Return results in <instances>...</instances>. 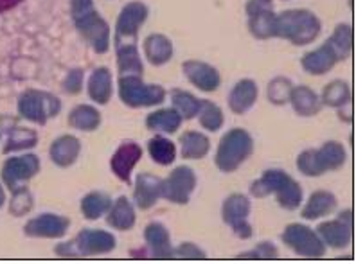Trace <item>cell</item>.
<instances>
[{"label": "cell", "instance_id": "1", "mask_svg": "<svg viewBox=\"0 0 356 264\" xmlns=\"http://www.w3.org/2000/svg\"><path fill=\"white\" fill-rule=\"evenodd\" d=\"M148 6L134 0L121 9L115 24V54H118L119 78L122 76H140L144 74V63L139 54V31L148 20Z\"/></svg>", "mask_w": 356, "mask_h": 264}, {"label": "cell", "instance_id": "2", "mask_svg": "<svg viewBox=\"0 0 356 264\" xmlns=\"http://www.w3.org/2000/svg\"><path fill=\"white\" fill-rule=\"evenodd\" d=\"M70 17L81 38L96 54L110 49V26L99 15L92 0H70Z\"/></svg>", "mask_w": 356, "mask_h": 264}, {"label": "cell", "instance_id": "3", "mask_svg": "<svg viewBox=\"0 0 356 264\" xmlns=\"http://www.w3.org/2000/svg\"><path fill=\"white\" fill-rule=\"evenodd\" d=\"M321 31V18L309 9H286L275 17V38L288 40L297 47L315 42Z\"/></svg>", "mask_w": 356, "mask_h": 264}, {"label": "cell", "instance_id": "4", "mask_svg": "<svg viewBox=\"0 0 356 264\" xmlns=\"http://www.w3.org/2000/svg\"><path fill=\"white\" fill-rule=\"evenodd\" d=\"M274 192L277 195V204L286 211H296L302 204V187L282 169H268L250 185L254 198H266Z\"/></svg>", "mask_w": 356, "mask_h": 264}, {"label": "cell", "instance_id": "5", "mask_svg": "<svg viewBox=\"0 0 356 264\" xmlns=\"http://www.w3.org/2000/svg\"><path fill=\"white\" fill-rule=\"evenodd\" d=\"M254 153V139L243 128H232L220 140L214 164L222 173H234Z\"/></svg>", "mask_w": 356, "mask_h": 264}, {"label": "cell", "instance_id": "6", "mask_svg": "<svg viewBox=\"0 0 356 264\" xmlns=\"http://www.w3.org/2000/svg\"><path fill=\"white\" fill-rule=\"evenodd\" d=\"M348 160L346 147L339 140H330L318 149H306L297 156V169L306 176H322L327 171H337Z\"/></svg>", "mask_w": 356, "mask_h": 264}, {"label": "cell", "instance_id": "7", "mask_svg": "<svg viewBox=\"0 0 356 264\" xmlns=\"http://www.w3.org/2000/svg\"><path fill=\"white\" fill-rule=\"evenodd\" d=\"M18 115L38 126H45L61 112V101L54 94L38 88L22 92L17 103Z\"/></svg>", "mask_w": 356, "mask_h": 264}, {"label": "cell", "instance_id": "8", "mask_svg": "<svg viewBox=\"0 0 356 264\" xmlns=\"http://www.w3.org/2000/svg\"><path fill=\"white\" fill-rule=\"evenodd\" d=\"M118 241L110 232L96 229H85L72 241L61 242L54 248V254L60 257H85L108 254L115 248Z\"/></svg>", "mask_w": 356, "mask_h": 264}, {"label": "cell", "instance_id": "9", "mask_svg": "<svg viewBox=\"0 0 356 264\" xmlns=\"http://www.w3.org/2000/svg\"><path fill=\"white\" fill-rule=\"evenodd\" d=\"M119 97L130 108H148L164 103L165 90L161 85L144 83L140 76L119 78Z\"/></svg>", "mask_w": 356, "mask_h": 264}, {"label": "cell", "instance_id": "10", "mask_svg": "<svg viewBox=\"0 0 356 264\" xmlns=\"http://www.w3.org/2000/svg\"><path fill=\"white\" fill-rule=\"evenodd\" d=\"M282 242L296 251L297 256L308 257V259H318L326 256V245L318 238L313 229L300 223H291L284 229L281 236Z\"/></svg>", "mask_w": 356, "mask_h": 264}, {"label": "cell", "instance_id": "11", "mask_svg": "<svg viewBox=\"0 0 356 264\" xmlns=\"http://www.w3.org/2000/svg\"><path fill=\"white\" fill-rule=\"evenodd\" d=\"M248 17V31L257 40L275 38L274 0H248L245 6Z\"/></svg>", "mask_w": 356, "mask_h": 264}, {"label": "cell", "instance_id": "12", "mask_svg": "<svg viewBox=\"0 0 356 264\" xmlns=\"http://www.w3.org/2000/svg\"><path fill=\"white\" fill-rule=\"evenodd\" d=\"M38 173L40 158L33 153H27V155L20 156H9L4 165H2L0 176H2L4 185L13 192L17 187H20L31 178H35Z\"/></svg>", "mask_w": 356, "mask_h": 264}, {"label": "cell", "instance_id": "13", "mask_svg": "<svg viewBox=\"0 0 356 264\" xmlns=\"http://www.w3.org/2000/svg\"><path fill=\"white\" fill-rule=\"evenodd\" d=\"M196 187V174L187 165H178L170 176L162 180V198L177 205H186Z\"/></svg>", "mask_w": 356, "mask_h": 264}, {"label": "cell", "instance_id": "14", "mask_svg": "<svg viewBox=\"0 0 356 264\" xmlns=\"http://www.w3.org/2000/svg\"><path fill=\"white\" fill-rule=\"evenodd\" d=\"M248 214H250V199L245 195H232L223 201V221L241 239H250L254 234L252 226L248 223Z\"/></svg>", "mask_w": 356, "mask_h": 264}, {"label": "cell", "instance_id": "15", "mask_svg": "<svg viewBox=\"0 0 356 264\" xmlns=\"http://www.w3.org/2000/svg\"><path fill=\"white\" fill-rule=\"evenodd\" d=\"M324 245L331 248H346L353 239V211H342L333 221H324L315 230Z\"/></svg>", "mask_w": 356, "mask_h": 264}, {"label": "cell", "instance_id": "16", "mask_svg": "<svg viewBox=\"0 0 356 264\" xmlns=\"http://www.w3.org/2000/svg\"><path fill=\"white\" fill-rule=\"evenodd\" d=\"M0 133H8V140L2 149L4 155L33 149L38 144V133L35 130L18 126L17 119L9 117V115L0 117Z\"/></svg>", "mask_w": 356, "mask_h": 264}, {"label": "cell", "instance_id": "17", "mask_svg": "<svg viewBox=\"0 0 356 264\" xmlns=\"http://www.w3.org/2000/svg\"><path fill=\"white\" fill-rule=\"evenodd\" d=\"M70 226V220L65 216H58V214H40L33 217L24 225V234L27 238H45V239H56L63 238Z\"/></svg>", "mask_w": 356, "mask_h": 264}, {"label": "cell", "instance_id": "18", "mask_svg": "<svg viewBox=\"0 0 356 264\" xmlns=\"http://www.w3.org/2000/svg\"><path fill=\"white\" fill-rule=\"evenodd\" d=\"M184 76L202 92H214L222 85V76L216 67L200 60H187L182 63Z\"/></svg>", "mask_w": 356, "mask_h": 264}, {"label": "cell", "instance_id": "19", "mask_svg": "<svg viewBox=\"0 0 356 264\" xmlns=\"http://www.w3.org/2000/svg\"><path fill=\"white\" fill-rule=\"evenodd\" d=\"M339 61V54H337L333 44H331L330 38H327L318 49L306 52L305 56H302V60H300V65H302V69H305L306 72L312 74V76H324V74H327L330 70H333Z\"/></svg>", "mask_w": 356, "mask_h": 264}, {"label": "cell", "instance_id": "20", "mask_svg": "<svg viewBox=\"0 0 356 264\" xmlns=\"http://www.w3.org/2000/svg\"><path fill=\"white\" fill-rule=\"evenodd\" d=\"M143 156V147L137 142H122L118 147V151L112 155L110 169L112 173L124 183H130V176L134 167Z\"/></svg>", "mask_w": 356, "mask_h": 264}, {"label": "cell", "instance_id": "21", "mask_svg": "<svg viewBox=\"0 0 356 264\" xmlns=\"http://www.w3.org/2000/svg\"><path fill=\"white\" fill-rule=\"evenodd\" d=\"M162 198V180L152 173L137 174L135 180L134 199L137 207L148 211L156 204V199Z\"/></svg>", "mask_w": 356, "mask_h": 264}, {"label": "cell", "instance_id": "22", "mask_svg": "<svg viewBox=\"0 0 356 264\" xmlns=\"http://www.w3.org/2000/svg\"><path fill=\"white\" fill-rule=\"evenodd\" d=\"M79 153H81V142L74 135H61L52 140L51 149H49L52 164L58 167H70L78 160Z\"/></svg>", "mask_w": 356, "mask_h": 264}, {"label": "cell", "instance_id": "23", "mask_svg": "<svg viewBox=\"0 0 356 264\" xmlns=\"http://www.w3.org/2000/svg\"><path fill=\"white\" fill-rule=\"evenodd\" d=\"M259 88H257L254 79H241L234 85V88L229 94V108L236 115H243L256 104Z\"/></svg>", "mask_w": 356, "mask_h": 264}, {"label": "cell", "instance_id": "24", "mask_svg": "<svg viewBox=\"0 0 356 264\" xmlns=\"http://www.w3.org/2000/svg\"><path fill=\"white\" fill-rule=\"evenodd\" d=\"M144 239L148 242L149 256L155 257V259H173L175 257L170 232L162 223H149L144 230Z\"/></svg>", "mask_w": 356, "mask_h": 264}, {"label": "cell", "instance_id": "25", "mask_svg": "<svg viewBox=\"0 0 356 264\" xmlns=\"http://www.w3.org/2000/svg\"><path fill=\"white\" fill-rule=\"evenodd\" d=\"M87 92L94 103L108 104L113 96V76L108 67H97L87 81Z\"/></svg>", "mask_w": 356, "mask_h": 264}, {"label": "cell", "instance_id": "26", "mask_svg": "<svg viewBox=\"0 0 356 264\" xmlns=\"http://www.w3.org/2000/svg\"><path fill=\"white\" fill-rule=\"evenodd\" d=\"M288 103L291 104V108L296 110V113L300 115V117H315L322 110L321 96H317V92H313L306 85L291 88Z\"/></svg>", "mask_w": 356, "mask_h": 264}, {"label": "cell", "instance_id": "27", "mask_svg": "<svg viewBox=\"0 0 356 264\" xmlns=\"http://www.w3.org/2000/svg\"><path fill=\"white\" fill-rule=\"evenodd\" d=\"M175 47L171 40L164 35L153 33L144 40V56L153 67H162L173 58Z\"/></svg>", "mask_w": 356, "mask_h": 264}, {"label": "cell", "instance_id": "28", "mask_svg": "<svg viewBox=\"0 0 356 264\" xmlns=\"http://www.w3.org/2000/svg\"><path fill=\"white\" fill-rule=\"evenodd\" d=\"M182 121V115L175 108H161L146 117V128L149 131H156L159 135H170L180 130Z\"/></svg>", "mask_w": 356, "mask_h": 264}, {"label": "cell", "instance_id": "29", "mask_svg": "<svg viewBox=\"0 0 356 264\" xmlns=\"http://www.w3.org/2000/svg\"><path fill=\"white\" fill-rule=\"evenodd\" d=\"M101 112L92 104H78L70 110L67 124L78 131H96L101 126Z\"/></svg>", "mask_w": 356, "mask_h": 264}, {"label": "cell", "instance_id": "30", "mask_svg": "<svg viewBox=\"0 0 356 264\" xmlns=\"http://www.w3.org/2000/svg\"><path fill=\"white\" fill-rule=\"evenodd\" d=\"M180 146H182V156L186 160H198L204 158L211 149V140L207 135L200 131H184L180 135Z\"/></svg>", "mask_w": 356, "mask_h": 264}, {"label": "cell", "instance_id": "31", "mask_svg": "<svg viewBox=\"0 0 356 264\" xmlns=\"http://www.w3.org/2000/svg\"><path fill=\"white\" fill-rule=\"evenodd\" d=\"M106 223L115 230L134 229L135 208L127 196H121L115 204H112V207L108 211V216H106Z\"/></svg>", "mask_w": 356, "mask_h": 264}, {"label": "cell", "instance_id": "32", "mask_svg": "<svg viewBox=\"0 0 356 264\" xmlns=\"http://www.w3.org/2000/svg\"><path fill=\"white\" fill-rule=\"evenodd\" d=\"M337 208V196L327 191H317L309 196L308 204L302 208V217L317 220L331 214Z\"/></svg>", "mask_w": 356, "mask_h": 264}, {"label": "cell", "instance_id": "33", "mask_svg": "<svg viewBox=\"0 0 356 264\" xmlns=\"http://www.w3.org/2000/svg\"><path fill=\"white\" fill-rule=\"evenodd\" d=\"M322 106H330V108H340L346 104L353 103V92L348 83L342 79H334V81L327 83L324 87V92L321 96Z\"/></svg>", "mask_w": 356, "mask_h": 264}, {"label": "cell", "instance_id": "34", "mask_svg": "<svg viewBox=\"0 0 356 264\" xmlns=\"http://www.w3.org/2000/svg\"><path fill=\"white\" fill-rule=\"evenodd\" d=\"M170 96H171V103H173V108L182 115V119L191 121V119H195L196 115H198L202 101L198 99V97L193 96L191 92L180 90V88H173Z\"/></svg>", "mask_w": 356, "mask_h": 264}, {"label": "cell", "instance_id": "35", "mask_svg": "<svg viewBox=\"0 0 356 264\" xmlns=\"http://www.w3.org/2000/svg\"><path fill=\"white\" fill-rule=\"evenodd\" d=\"M112 198L104 192L94 191L81 199V213L87 220H99L112 207Z\"/></svg>", "mask_w": 356, "mask_h": 264}, {"label": "cell", "instance_id": "36", "mask_svg": "<svg viewBox=\"0 0 356 264\" xmlns=\"http://www.w3.org/2000/svg\"><path fill=\"white\" fill-rule=\"evenodd\" d=\"M148 151L155 164L170 165L173 164L175 156H177V146L170 139H165L162 135H156V137L149 139Z\"/></svg>", "mask_w": 356, "mask_h": 264}, {"label": "cell", "instance_id": "37", "mask_svg": "<svg viewBox=\"0 0 356 264\" xmlns=\"http://www.w3.org/2000/svg\"><path fill=\"white\" fill-rule=\"evenodd\" d=\"M330 42L333 44L334 51L339 54L340 61L348 60L353 52L355 45V35H353V27L349 24H339L334 27L333 35L330 36Z\"/></svg>", "mask_w": 356, "mask_h": 264}, {"label": "cell", "instance_id": "38", "mask_svg": "<svg viewBox=\"0 0 356 264\" xmlns=\"http://www.w3.org/2000/svg\"><path fill=\"white\" fill-rule=\"evenodd\" d=\"M196 117L200 121L202 128L207 131H218L223 126V121H225L222 108H220L216 103H213V101L209 99H202L200 112H198Z\"/></svg>", "mask_w": 356, "mask_h": 264}, {"label": "cell", "instance_id": "39", "mask_svg": "<svg viewBox=\"0 0 356 264\" xmlns=\"http://www.w3.org/2000/svg\"><path fill=\"white\" fill-rule=\"evenodd\" d=\"M35 207V198L31 195L29 187L20 185L13 191V198L9 204V214L15 217H24Z\"/></svg>", "mask_w": 356, "mask_h": 264}, {"label": "cell", "instance_id": "40", "mask_svg": "<svg viewBox=\"0 0 356 264\" xmlns=\"http://www.w3.org/2000/svg\"><path fill=\"white\" fill-rule=\"evenodd\" d=\"M291 81L288 78H282V76H277L272 81L268 83V88H266V96H268V101L275 106H282L290 101L291 94Z\"/></svg>", "mask_w": 356, "mask_h": 264}, {"label": "cell", "instance_id": "41", "mask_svg": "<svg viewBox=\"0 0 356 264\" xmlns=\"http://www.w3.org/2000/svg\"><path fill=\"white\" fill-rule=\"evenodd\" d=\"M83 83H85V72H83V69H72L67 72L65 79L61 81V88L69 96H78L83 90Z\"/></svg>", "mask_w": 356, "mask_h": 264}, {"label": "cell", "instance_id": "42", "mask_svg": "<svg viewBox=\"0 0 356 264\" xmlns=\"http://www.w3.org/2000/svg\"><path fill=\"white\" fill-rule=\"evenodd\" d=\"M279 256V250L275 247L274 242H259L254 250L250 251H243V254H239V257H243V259H274V257Z\"/></svg>", "mask_w": 356, "mask_h": 264}, {"label": "cell", "instance_id": "43", "mask_svg": "<svg viewBox=\"0 0 356 264\" xmlns=\"http://www.w3.org/2000/svg\"><path fill=\"white\" fill-rule=\"evenodd\" d=\"M175 257H178V259H204L205 251L193 242H182L175 250Z\"/></svg>", "mask_w": 356, "mask_h": 264}, {"label": "cell", "instance_id": "44", "mask_svg": "<svg viewBox=\"0 0 356 264\" xmlns=\"http://www.w3.org/2000/svg\"><path fill=\"white\" fill-rule=\"evenodd\" d=\"M22 0H0V13H8L11 9L17 8Z\"/></svg>", "mask_w": 356, "mask_h": 264}, {"label": "cell", "instance_id": "45", "mask_svg": "<svg viewBox=\"0 0 356 264\" xmlns=\"http://www.w3.org/2000/svg\"><path fill=\"white\" fill-rule=\"evenodd\" d=\"M6 204V191H4V187H2V183H0V208L4 207Z\"/></svg>", "mask_w": 356, "mask_h": 264}]
</instances>
